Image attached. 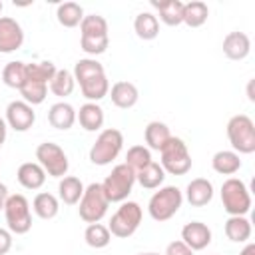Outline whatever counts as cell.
Segmentation results:
<instances>
[{"label": "cell", "instance_id": "7402d4cb", "mask_svg": "<svg viewBox=\"0 0 255 255\" xmlns=\"http://www.w3.org/2000/svg\"><path fill=\"white\" fill-rule=\"evenodd\" d=\"M211 167L221 173V175H233L239 171L241 167V159H239V153L235 151H229V149H223V151H217L211 159Z\"/></svg>", "mask_w": 255, "mask_h": 255}, {"label": "cell", "instance_id": "4dcf8cb0", "mask_svg": "<svg viewBox=\"0 0 255 255\" xmlns=\"http://www.w3.org/2000/svg\"><path fill=\"white\" fill-rule=\"evenodd\" d=\"M80 30H82V38H108V22L100 14L84 16Z\"/></svg>", "mask_w": 255, "mask_h": 255}, {"label": "cell", "instance_id": "d6986e66", "mask_svg": "<svg viewBox=\"0 0 255 255\" xmlns=\"http://www.w3.org/2000/svg\"><path fill=\"white\" fill-rule=\"evenodd\" d=\"M76 120L86 131H98L104 126V110L96 102H88L76 114Z\"/></svg>", "mask_w": 255, "mask_h": 255}, {"label": "cell", "instance_id": "9a60e30c", "mask_svg": "<svg viewBox=\"0 0 255 255\" xmlns=\"http://www.w3.org/2000/svg\"><path fill=\"white\" fill-rule=\"evenodd\" d=\"M251 52V40L245 32H229L223 40V54L229 60H243Z\"/></svg>", "mask_w": 255, "mask_h": 255}, {"label": "cell", "instance_id": "f1b7e54d", "mask_svg": "<svg viewBox=\"0 0 255 255\" xmlns=\"http://www.w3.org/2000/svg\"><path fill=\"white\" fill-rule=\"evenodd\" d=\"M163 179H165V171H163V167H161L159 163H155V161H151L149 165H145L143 169H139V171L135 173V181H139V185L145 187V189H155V187H159V185L163 183Z\"/></svg>", "mask_w": 255, "mask_h": 255}, {"label": "cell", "instance_id": "e575fe53", "mask_svg": "<svg viewBox=\"0 0 255 255\" xmlns=\"http://www.w3.org/2000/svg\"><path fill=\"white\" fill-rule=\"evenodd\" d=\"M74 86H76V80H74V74L70 70H56V74L50 82V90L58 98L70 96L74 92Z\"/></svg>", "mask_w": 255, "mask_h": 255}, {"label": "cell", "instance_id": "7dc6e473", "mask_svg": "<svg viewBox=\"0 0 255 255\" xmlns=\"http://www.w3.org/2000/svg\"><path fill=\"white\" fill-rule=\"evenodd\" d=\"M2 8H4V4H2V2H0V12H2Z\"/></svg>", "mask_w": 255, "mask_h": 255}, {"label": "cell", "instance_id": "4316f807", "mask_svg": "<svg viewBox=\"0 0 255 255\" xmlns=\"http://www.w3.org/2000/svg\"><path fill=\"white\" fill-rule=\"evenodd\" d=\"M80 90H82L84 98H88L90 102H98V100H102V98L108 96V92H110V82H108L106 74L94 76V78L82 82V84H80Z\"/></svg>", "mask_w": 255, "mask_h": 255}, {"label": "cell", "instance_id": "ee69618b", "mask_svg": "<svg viewBox=\"0 0 255 255\" xmlns=\"http://www.w3.org/2000/svg\"><path fill=\"white\" fill-rule=\"evenodd\" d=\"M239 255H255V243H247Z\"/></svg>", "mask_w": 255, "mask_h": 255}, {"label": "cell", "instance_id": "277c9868", "mask_svg": "<svg viewBox=\"0 0 255 255\" xmlns=\"http://www.w3.org/2000/svg\"><path fill=\"white\" fill-rule=\"evenodd\" d=\"M141 215H143V211H141L139 203L124 201L118 207V211L112 215L108 229H110L112 235H116L120 239H128V237H131L137 231V227L141 223Z\"/></svg>", "mask_w": 255, "mask_h": 255}, {"label": "cell", "instance_id": "f6af8a7d", "mask_svg": "<svg viewBox=\"0 0 255 255\" xmlns=\"http://www.w3.org/2000/svg\"><path fill=\"white\" fill-rule=\"evenodd\" d=\"M247 92H249V100L253 102V100H255V96H253V82H249V88H247Z\"/></svg>", "mask_w": 255, "mask_h": 255}, {"label": "cell", "instance_id": "f35d334b", "mask_svg": "<svg viewBox=\"0 0 255 255\" xmlns=\"http://www.w3.org/2000/svg\"><path fill=\"white\" fill-rule=\"evenodd\" d=\"M110 44V38H80V46L86 54L90 56H98V54H104L106 48Z\"/></svg>", "mask_w": 255, "mask_h": 255}, {"label": "cell", "instance_id": "8fae6325", "mask_svg": "<svg viewBox=\"0 0 255 255\" xmlns=\"http://www.w3.org/2000/svg\"><path fill=\"white\" fill-rule=\"evenodd\" d=\"M36 122V112L24 100H14L6 108V126L14 131H28Z\"/></svg>", "mask_w": 255, "mask_h": 255}, {"label": "cell", "instance_id": "836d02e7", "mask_svg": "<svg viewBox=\"0 0 255 255\" xmlns=\"http://www.w3.org/2000/svg\"><path fill=\"white\" fill-rule=\"evenodd\" d=\"M72 74H74V80H76L78 84H82V82H86V80H90V78H94V76H102V74H106V72H104V66H102L98 60L82 58V60L76 62Z\"/></svg>", "mask_w": 255, "mask_h": 255}, {"label": "cell", "instance_id": "5b68a950", "mask_svg": "<svg viewBox=\"0 0 255 255\" xmlns=\"http://www.w3.org/2000/svg\"><path fill=\"white\" fill-rule=\"evenodd\" d=\"M122 147H124L122 131L116 129V128H108L94 141V145L90 149V161L96 163V165H108L120 155Z\"/></svg>", "mask_w": 255, "mask_h": 255}, {"label": "cell", "instance_id": "d4e9b609", "mask_svg": "<svg viewBox=\"0 0 255 255\" xmlns=\"http://www.w3.org/2000/svg\"><path fill=\"white\" fill-rule=\"evenodd\" d=\"M207 16H209V8L205 2L201 0H191L187 4H183V22L189 26V28H199L207 22Z\"/></svg>", "mask_w": 255, "mask_h": 255}, {"label": "cell", "instance_id": "8992f818", "mask_svg": "<svg viewBox=\"0 0 255 255\" xmlns=\"http://www.w3.org/2000/svg\"><path fill=\"white\" fill-rule=\"evenodd\" d=\"M227 137L235 153H253L255 151V126L249 116L237 114L227 122Z\"/></svg>", "mask_w": 255, "mask_h": 255}, {"label": "cell", "instance_id": "2e32d148", "mask_svg": "<svg viewBox=\"0 0 255 255\" xmlns=\"http://www.w3.org/2000/svg\"><path fill=\"white\" fill-rule=\"evenodd\" d=\"M108 94L112 98V104L116 108H122V110L133 108L137 104V98H139L137 88L131 82H116Z\"/></svg>", "mask_w": 255, "mask_h": 255}, {"label": "cell", "instance_id": "bcb514c9", "mask_svg": "<svg viewBox=\"0 0 255 255\" xmlns=\"http://www.w3.org/2000/svg\"><path fill=\"white\" fill-rule=\"evenodd\" d=\"M139 255H159V253H139Z\"/></svg>", "mask_w": 255, "mask_h": 255}, {"label": "cell", "instance_id": "7bdbcfd3", "mask_svg": "<svg viewBox=\"0 0 255 255\" xmlns=\"http://www.w3.org/2000/svg\"><path fill=\"white\" fill-rule=\"evenodd\" d=\"M6 129H8L6 120H4V118H0V147H2V145H4V141H6Z\"/></svg>", "mask_w": 255, "mask_h": 255}, {"label": "cell", "instance_id": "d6a6232c", "mask_svg": "<svg viewBox=\"0 0 255 255\" xmlns=\"http://www.w3.org/2000/svg\"><path fill=\"white\" fill-rule=\"evenodd\" d=\"M2 82L8 86V88H14V90H20L26 82V64L20 62V60H14V62H8L2 70Z\"/></svg>", "mask_w": 255, "mask_h": 255}, {"label": "cell", "instance_id": "52a82bcc", "mask_svg": "<svg viewBox=\"0 0 255 255\" xmlns=\"http://www.w3.org/2000/svg\"><path fill=\"white\" fill-rule=\"evenodd\" d=\"M221 203L223 209L229 215H245L251 209V195L247 185L237 179V177H229L223 181L221 185Z\"/></svg>", "mask_w": 255, "mask_h": 255}, {"label": "cell", "instance_id": "ac0fdd59", "mask_svg": "<svg viewBox=\"0 0 255 255\" xmlns=\"http://www.w3.org/2000/svg\"><path fill=\"white\" fill-rule=\"evenodd\" d=\"M48 122L56 129H70L76 122V110L68 102H58L48 110Z\"/></svg>", "mask_w": 255, "mask_h": 255}, {"label": "cell", "instance_id": "60d3db41", "mask_svg": "<svg viewBox=\"0 0 255 255\" xmlns=\"http://www.w3.org/2000/svg\"><path fill=\"white\" fill-rule=\"evenodd\" d=\"M12 247V233L0 227V255H6Z\"/></svg>", "mask_w": 255, "mask_h": 255}, {"label": "cell", "instance_id": "603a6c76", "mask_svg": "<svg viewBox=\"0 0 255 255\" xmlns=\"http://www.w3.org/2000/svg\"><path fill=\"white\" fill-rule=\"evenodd\" d=\"M84 183L76 177V175H66L60 185H58V191H60V199L66 203V205H76L82 195H84Z\"/></svg>", "mask_w": 255, "mask_h": 255}, {"label": "cell", "instance_id": "5bb4252c", "mask_svg": "<svg viewBox=\"0 0 255 255\" xmlns=\"http://www.w3.org/2000/svg\"><path fill=\"white\" fill-rule=\"evenodd\" d=\"M185 197L191 207H203L213 199V185L205 177H195L185 187Z\"/></svg>", "mask_w": 255, "mask_h": 255}, {"label": "cell", "instance_id": "484cf974", "mask_svg": "<svg viewBox=\"0 0 255 255\" xmlns=\"http://www.w3.org/2000/svg\"><path fill=\"white\" fill-rule=\"evenodd\" d=\"M133 30L141 40H153L159 34V22L157 16L151 12H139L133 20Z\"/></svg>", "mask_w": 255, "mask_h": 255}, {"label": "cell", "instance_id": "f546056e", "mask_svg": "<svg viewBox=\"0 0 255 255\" xmlns=\"http://www.w3.org/2000/svg\"><path fill=\"white\" fill-rule=\"evenodd\" d=\"M56 18L64 28H76L84 20V10L76 2H64L56 10Z\"/></svg>", "mask_w": 255, "mask_h": 255}, {"label": "cell", "instance_id": "d590c367", "mask_svg": "<svg viewBox=\"0 0 255 255\" xmlns=\"http://www.w3.org/2000/svg\"><path fill=\"white\" fill-rule=\"evenodd\" d=\"M84 239H86V243H88L90 247L102 249V247H106V245L110 243L112 233H110V229H108L106 225H102V223H90V225L86 227V231H84Z\"/></svg>", "mask_w": 255, "mask_h": 255}, {"label": "cell", "instance_id": "83f0119b", "mask_svg": "<svg viewBox=\"0 0 255 255\" xmlns=\"http://www.w3.org/2000/svg\"><path fill=\"white\" fill-rule=\"evenodd\" d=\"M32 209L34 213L40 217V219H52L58 215V209H60V203L56 199V195L48 193V191H42L34 197L32 201Z\"/></svg>", "mask_w": 255, "mask_h": 255}, {"label": "cell", "instance_id": "e0dca14e", "mask_svg": "<svg viewBox=\"0 0 255 255\" xmlns=\"http://www.w3.org/2000/svg\"><path fill=\"white\" fill-rule=\"evenodd\" d=\"M16 179L22 187L26 189H40L46 181V171L42 169L40 163H34V161H26L18 167V173H16Z\"/></svg>", "mask_w": 255, "mask_h": 255}, {"label": "cell", "instance_id": "7c38bea8", "mask_svg": "<svg viewBox=\"0 0 255 255\" xmlns=\"http://www.w3.org/2000/svg\"><path fill=\"white\" fill-rule=\"evenodd\" d=\"M24 44V30L22 26L10 18L0 16V54H10Z\"/></svg>", "mask_w": 255, "mask_h": 255}, {"label": "cell", "instance_id": "74e56055", "mask_svg": "<svg viewBox=\"0 0 255 255\" xmlns=\"http://www.w3.org/2000/svg\"><path fill=\"white\" fill-rule=\"evenodd\" d=\"M153 159H151V151L145 147V145H133L128 149V155H126V163L137 173L139 169H143L145 165H149Z\"/></svg>", "mask_w": 255, "mask_h": 255}, {"label": "cell", "instance_id": "b9f144b4", "mask_svg": "<svg viewBox=\"0 0 255 255\" xmlns=\"http://www.w3.org/2000/svg\"><path fill=\"white\" fill-rule=\"evenodd\" d=\"M6 199H8V187H6V185L0 181V209H4Z\"/></svg>", "mask_w": 255, "mask_h": 255}, {"label": "cell", "instance_id": "1f68e13d", "mask_svg": "<svg viewBox=\"0 0 255 255\" xmlns=\"http://www.w3.org/2000/svg\"><path fill=\"white\" fill-rule=\"evenodd\" d=\"M56 66L48 60L44 62H32V64H26V80L30 82H40V84H50L54 74H56Z\"/></svg>", "mask_w": 255, "mask_h": 255}, {"label": "cell", "instance_id": "4fadbf2b", "mask_svg": "<svg viewBox=\"0 0 255 255\" xmlns=\"http://www.w3.org/2000/svg\"><path fill=\"white\" fill-rule=\"evenodd\" d=\"M181 241L191 251H201L211 243V229L201 221H189L181 229Z\"/></svg>", "mask_w": 255, "mask_h": 255}, {"label": "cell", "instance_id": "ab89813d", "mask_svg": "<svg viewBox=\"0 0 255 255\" xmlns=\"http://www.w3.org/2000/svg\"><path fill=\"white\" fill-rule=\"evenodd\" d=\"M165 255H193V251L179 239V241H171L165 249Z\"/></svg>", "mask_w": 255, "mask_h": 255}, {"label": "cell", "instance_id": "44dd1931", "mask_svg": "<svg viewBox=\"0 0 255 255\" xmlns=\"http://www.w3.org/2000/svg\"><path fill=\"white\" fill-rule=\"evenodd\" d=\"M143 137H145L147 149H157L159 151L167 143V139L171 137V133H169V128L163 122H149L145 126Z\"/></svg>", "mask_w": 255, "mask_h": 255}, {"label": "cell", "instance_id": "8d00e7d4", "mask_svg": "<svg viewBox=\"0 0 255 255\" xmlns=\"http://www.w3.org/2000/svg\"><path fill=\"white\" fill-rule=\"evenodd\" d=\"M46 94H48V84H40V82H30L26 80L24 86L20 88V96L24 98L26 104L30 106H38L46 100Z\"/></svg>", "mask_w": 255, "mask_h": 255}, {"label": "cell", "instance_id": "6da1fadb", "mask_svg": "<svg viewBox=\"0 0 255 255\" xmlns=\"http://www.w3.org/2000/svg\"><path fill=\"white\" fill-rule=\"evenodd\" d=\"M133 183H135V171L128 163H120L104 179L102 189H104L110 203H120V201L128 199V195L131 193Z\"/></svg>", "mask_w": 255, "mask_h": 255}, {"label": "cell", "instance_id": "7a4b0ae2", "mask_svg": "<svg viewBox=\"0 0 255 255\" xmlns=\"http://www.w3.org/2000/svg\"><path fill=\"white\" fill-rule=\"evenodd\" d=\"M181 203H183V193L179 191V187L165 185L151 195V199L147 203V211H149L151 219L161 223V221L171 219L179 211Z\"/></svg>", "mask_w": 255, "mask_h": 255}, {"label": "cell", "instance_id": "ffe728a7", "mask_svg": "<svg viewBox=\"0 0 255 255\" xmlns=\"http://www.w3.org/2000/svg\"><path fill=\"white\" fill-rule=\"evenodd\" d=\"M225 235L235 243H245L251 237V221L245 215H229L225 221Z\"/></svg>", "mask_w": 255, "mask_h": 255}, {"label": "cell", "instance_id": "3957f363", "mask_svg": "<svg viewBox=\"0 0 255 255\" xmlns=\"http://www.w3.org/2000/svg\"><path fill=\"white\" fill-rule=\"evenodd\" d=\"M159 153H161L159 165L163 167V171H167L171 175H185L191 169V155L181 137L171 135L167 139V143L159 149Z\"/></svg>", "mask_w": 255, "mask_h": 255}, {"label": "cell", "instance_id": "30bf717a", "mask_svg": "<svg viewBox=\"0 0 255 255\" xmlns=\"http://www.w3.org/2000/svg\"><path fill=\"white\" fill-rule=\"evenodd\" d=\"M36 159L50 177H64L68 171V155L54 141H44L36 147Z\"/></svg>", "mask_w": 255, "mask_h": 255}, {"label": "cell", "instance_id": "9c48e42d", "mask_svg": "<svg viewBox=\"0 0 255 255\" xmlns=\"http://www.w3.org/2000/svg\"><path fill=\"white\" fill-rule=\"evenodd\" d=\"M78 203H80V207H78L80 217L86 223H100V219L106 215L108 205H110V201L102 189V183H90L84 189V195Z\"/></svg>", "mask_w": 255, "mask_h": 255}, {"label": "cell", "instance_id": "ba28073f", "mask_svg": "<svg viewBox=\"0 0 255 255\" xmlns=\"http://www.w3.org/2000/svg\"><path fill=\"white\" fill-rule=\"evenodd\" d=\"M4 213H6V223H8L10 233L24 235L30 231L32 213H30V203L24 195H20V193L8 195V199L4 203Z\"/></svg>", "mask_w": 255, "mask_h": 255}, {"label": "cell", "instance_id": "cb8c5ba5", "mask_svg": "<svg viewBox=\"0 0 255 255\" xmlns=\"http://www.w3.org/2000/svg\"><path fill=\"white\" fill-rule=\"evenodd\" d=\"M153 6L159 10V20L167 26H179L183 22V2L179 0H167V2H153Z\"/></svg>", "mask_w": 255, "mask_h": 255}]
</instances>
